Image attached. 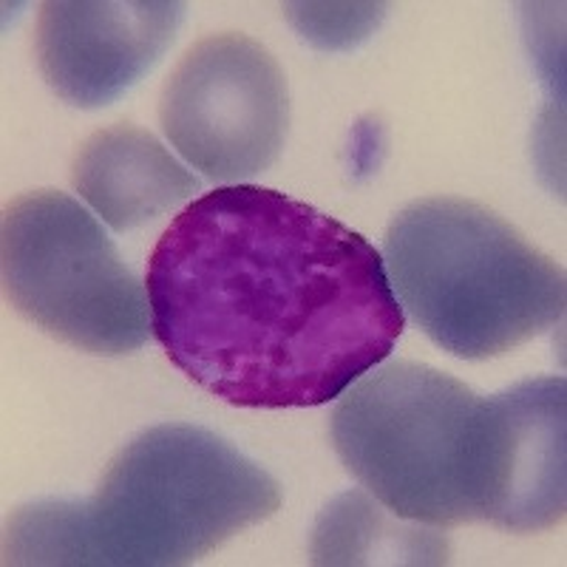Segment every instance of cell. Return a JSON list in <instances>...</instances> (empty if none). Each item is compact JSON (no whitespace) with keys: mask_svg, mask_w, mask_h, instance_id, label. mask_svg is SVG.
<instances>
[{"mask_svg":"<svg viewBox=\"0 0 567 567\" xmlns=\"http://www.w3.org/2000/svg\"><path fill=\"white\" fill-rule=\"evenodd\" d=\"M511 392L477 394L452 374L392 361L347 389L332 414L343 468L406 523L503 525Z\"/></svg>","mask_w":567,"mask_h":567,"instance_id":"cell-3","label":"cell"},{"mask_svg":"<svg viewBox=\"0 0 567 567\" xmlns=\"http://www.w3.org/2000/svg\"><path fill=\"white\" fill-rule=\"evenodd\" d=\"M0 265L14 310L69 347L120 358L154 332L148 290L74 196L34 190L9 202Z\"/></svg>","mask_w":567,"mask_h":567,"instance_id":"cell-5","label":"cell"},{"mask_svg":"<svg viewBox=\"0 0 567 567\" xmlns=\"http://www.w3.org/2000/svg\"><path fill=\"white\" fill-rule=\"evenodd\" d=\"M383 267L400 310L463 361L499 358L565 316V270L477 202L432 196L403 207Z\"/></svg>","mask_w":567,"mask_h":567,"instance_id":"cell-4","label":"cell"},{"mask_svg":"<svg viewBox=\"0 0 567 567\" xmlns=\"http://www.w3.org/2000/svg\"><path fill=\"white\" fill-rule=\"evenodd\" d=\"M281 488L202 425H154L109 463L91 499H43L9 519L7 565H190L270 519Z\"/></svg>","mask_w":567,"mask_h":567,"instance_id":"cell-2","label":"cell"},{"mask_svg":"<svg viewBox=\"0 0 567 567\" xmlns=\"http://www.w3.org/2000/svg\"><path fill=\"white\" fill-rule=\"evenodd\" d=\"M185 7L171 0H49L38 63L49 89L78 109H103L134 89L176 40Z\"/></svg>","mask_w":567,"mask_h":567,"instance_id":"cell-7","label":"cell"},{"mask_svg":"<svg viewBox=\"0 0 567 567\" xmlns=\"http://www.w3.org/2000/svg\"><path fill=\"white\" fill-rule=\"evenodd\" d=\"M145 284L168 361L241 409L341 398L406 323L372 241L258 185L216 187L174 216Z\"/></svg>","mask_w":567,"mask_h":567,"instance_id":"cell-1","label":"cell"},{"mask_svg":"<svg viewBox=\"0 0 567 567\" xmlns=\"http://www.w3.org/2000/svg\"><path fill=\"white\" fill-rule=\"evenodd\" d=\"M162 131L190 168L241 185L281 156L290 91L278 60L247 34H210L165 83Z\"/></svg>","mask_w":567,"mask_h":567,"instance_id":"cell-6","label":"cell"},{"mask_svg":"<svg viewBox=\"0 0 567 567\" xmlns=\"http://www.w3.org/2000/svg\"><path fill=\"white\" fill-rule=\"evenodd\" d=\"M310 556L316 565H445L449 539L429 525H400L367 488H352L321 511Z\"/></svg>","mask_w":567,"mask_h":567,"instance_id":"cell-9","label":"cell"},{"mask_svg":"<svg viewBox=\"0 0 567 567\" xmlns=\"http://www.w3.org/2000/svg\"><path fill=\"white\" fill-rule=\"evenodd\" d=\"M284 14L307 43L323 52H347L381 27L383 3H287Z\"/></svg>","mask_w":567,"mask_h":567,"instance_id":"cell-10","label":"cell"},{"mask_svg":"<svg viewBox=\"0 0 567 567\" xmlns=\"http://www.w3.org/2000/svg\"><path fill=\"white\" fill-rule=\"evenodd\" d=\"M78 194L116 233H128L199 194L202 182L148 131L114 125L78 151Z\"/></svg>","mask_w":567,"mask_h":567,"instance_id":"cell-8","label":"cell"}]
</instances>
